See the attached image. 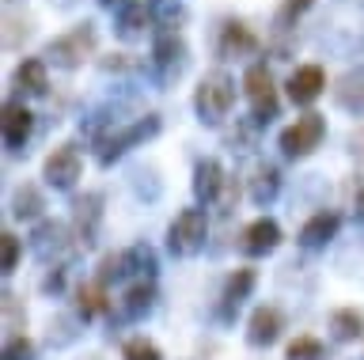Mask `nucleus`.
<instances>
[{
    "label": "nucleus",
    "mask_w": 364,
    "mask_h": 360,
    "mask_svg": "<svg viewBox=\"0 0 364 360\" xmlns=\"http://www.w3.org/2000/svg\"><path fill=\"white\" fill-rule=\"evenodd\" d=\"M232 107H235V80L224 69L209 72L198 84V92H193V110H198V118L209 121V126H220V121L232 114Z\"/></svg>",
    "instance_id": "1"
},
{
    "label": "nucleus",
    "mask_w": 364,
    "mask_h": 360,
    "mask_svg": "<svg viewBox=\"0 0 364 360\" xmlns=\"http://www.w3.org/2000/svg\"><path fill=\"white\" fill-rule=\"evenodd\" d=\"M99 46V31L95 23H76L73 31H65V35H57L50 46H46V58L53 65H61V69H80L91 53Z\"/></svg>",
    "instance_id": "2"
},
{
    "label": "nucleus",
    "mask_w": 364,
    "mask_h": 360,
    "mask_svg": "<svg viewBox=\"0 0 364 360\" xmlns=\"http://www.w3.org/2000/svg\"><path fill=\"white\" fill-rule=\"evenodd\" d=\"M205 235H209V217H205V209H182L167 228V243L175 254L190 258L205 246Z\"/></svg>",
    "instance_id": "3"
},
{
    "label": "nucleus",
    "mask_w": 364,
    "mask_h": 360,
    "mask_svg": "<svg viewBox=\"0 0 364 360\" xmlns=\"http://www.w3.org/2000/svg\"><path fill=\"white\" fill-rule=\"evenodd\" d=\"M243 95L250 99L255 121L277 118V84H273V72L266 69V61H255V65L243 72Z\"/></svg>",
    "instance_id": "4"
},
{
    "label": "nucleus",
    "mask_w": 364,
    "mask_h": 360,
    "mask_svg": "<svg viewBox=\"0 0 364 360\" xmlns=\"http://www.w3.org/2000/svg\"><path fill=\"white\" fill-rule=\"evenodd\" d=\"M323 137H326V118L315 114V110H307V114H300L281 133V152L284 156H307L323 144Z\"/></svg>",
    "instance_id": "5"
},
{
    "label": "nucleus",
    "mask_w": 364,
    "mask_h": 360,
    "mask_svg": "<svg viewBox=\"0 0 364 360\" xmlns=\"http://www.w3.org/2000/svg\"><path fill=\"white\" fill-rule=\"evenodd\" d=\"M159 133V118L156 114H144V118H136V121H129V126H122L118 133H110L107 141H102V152H99V163H114L122 152H129L133 144H144L148 137H156Z\"/></svg>",
    "instance_id": "6"
},
{
    "label": "nucleus",
    "mask_w": 364,
    "mask_h": 360,
    "mask_svg": "<svg viewBox=\"0 0 364 360\" xmlns=\"http://www.w3.org/2000/svg\"><path fill=\"white\" fill-rule=\"evenodd\" d=\"M46 182L53 190H73L84 175V160H80V148L76 144H57V148L46 156V167H42Z\"/></svg>",
    "instance_id": "7"
},
{
    "label": "nucleus",
    "mask_w": 364,
    "mask_h": 360,
    "mask_svg": "<svg viewBox=\"0 0 364 360\" xmlns=\"http://www.w3.org/2000/svg\"><path fill=\"white\" fill-rule=\"evenodd\" d=\"M284 87H289V99L296 107H311L315 99L326 92V72L318 69V65H300V69H292Z\"/></svg>",
    "instance_id": "8"
},
{
    "label": "nucleus",
    "mask_w": 364,
    "mask_h": 360,
    "mask_svg": "<svg viewBox=\"0 0 364 360\" xmlns=\"http://www.w3.org/2000/svg\"><path fill=\"white\" fill-rule=\"evenodd\" d=\"M228 186L224 178V167L216 160H201L198 167H193V194H198V201H205V205H216Z\"/></svg>",
    "instance_id": "9"
},
{
    "label": "nucleus",
    "mask_w": 364,
    "mask_h": 360,
    "mask_svg": "<svg viewBox=\"0 0 364 360\" xmlns=\"http://www.w3.org/2000/svg\"><path fill=\"white\" fill-rule=\"evenodd\" d=\"M277 243H281V228H277V220H269V217L247 224V228H243V239H239L243 254H255V258H258V254H269Z\"/></svg>",
    "instance_id": "10"
},
{
    "label": "nucleus",
    "mask_w": 364,
    "mask_h": 360,
    "mask_svg": "<svg viewBox=\"0 0 364 360\" xmlns=\"http://www.w3.org/2000/svg\"><path fill=\"white\" fill-rule=\"evenodd\" d=\"M0 126H4V144L11 152L16 148H23V144L31 141V133H34V114L23 103H8L4 107V121H0Z\"/></svg>",
    "instance_id": "11"
},
{
    "label": "nucleus",
    "mask_w": 364,
    "mask_h": 360,
    "mask_svg": "<svg viewBox=\"0 0 364 360\" xmlns=\"http://www.w3.org/2000/svg\"><path fill=\"white\" fill-rule=\"evenodd\" d=\"M152 19H156V12L144 0H125V4H118V35L122 38H144Z\"/></svg>",
    "instance_id": "12"
},
{
    "label": "nucleus",
    "mask_w": 364,
    "mask_h": 360,
    "mask_svg": "<svg viewBox=\"0 0 364 360\" xmlns=\"http://www.w3.org/2000/svg\"><path fill=\"white\" fill-rule=\"evenodd\" d=\"M255 50H258V38L247 23L228 19L220 27V58H247V53H255Z\"/></svg>",
    "instance_id": "13"
},
{
    "label": "nucleus",
    "mask_w": 364,
    "mask_h": 360,
    "mask_svg": "<svg viewBox=\"0 0 364 360\" xmlns=\"http://www.w3.org/2000/svg\"><path fill=\"white\" fill-rule=\"evenodd\" d=\"M16 87L19 92H27V95H46L50 92V69H46V61L42 58H23L16 65Z\"/></svg>",
    "instance_id": "14"
},
{
    "label": "nucleus",
    "mask_w": 364,
    "mask_h": 360,
    "mask_svg": "<svg viewBox=\"0 0 364 360\" xmlns=\"http://www.w3.org/2000/svg\"><path fill=\"white\" fill-rule=\"evenodd\" d=\"M277 334H281V311L277 307H255V315L247 322V342L269 345V342H277Z\"/></svg>",
    "instance_id": "15"
},
{
    "label": "nucleus",
    "mask_w": 364,
    "mask_h": 360,
    "mask_svg": "<svg viewBox=\"0 0 364 360\" xmlns=\"http://www.w3.org/2000/svg\"><path fill=\"white\" fill-rule=\"evenodd\" d=\"M338 228H341V220L334 217V212H315V217L300 228V246H307V251L326 246V243L338 235Z\"/></svg>",
    "instance_id": "16"
},
{
    "label": "nucleus",
    "mask_w": 364,
    "mask_h": 360,
    "mask_svg": "<svg viewBox=\"0 0 364 360\" xmlns=\"http://www.w3.org/2000/svg\"><path fill=\"white\" fill-rule=\"evenodd\" d=\"M102 197L99 194H87V197H80L76 201V235H80V243L91 246L95 243V231H99V220H102Z\"/></svg>",
    "instance_id": "17"
},
{
    "label": "nucleus",
    "mask_w": 364,
    "mask_h": 360,
    "mask_svg": "<svg viewBox=\"0 0 364 360\" xmlns=\"http://www.w3.org/2000/svg\"><path fill=\"white\" fill-rule=\"evenodd\" d=\"M152 61H156L164 72H167V69H178V65L186 61V46H182V38L175 35V31H167V35H159V38H156Z\"/></svg>",
    "instance_id": "18"
},
{
    "label": "nucleus",
    "mask_w": 364,
    "mask_h": 360,
    "mask_svg": "<svg viewBox=\"0 0 364 360\" xmlns=\"http://www.w3.org/2000/svg\"><path fill=\"white\" fill-rule=\"evenodd\" d=\"M334 99H338V107H346V110H364V69L341 76L338 87H334Z\"/></svg>",
    "instance_id": "19"
},
{
    "label": "nucleus",
    "mask_w": 364,
    "mask_h": 360,
    "mask_svg": "<svg viewBox=\"0 0 364 360\" xmlns=\"http://www.w3.org/2000/svg\"><path fill=\"white\" fill-rule=\"evenodd\" d=\"M277 190H281L277 167H273V163H262L258 171H255V182H250V197H255L258 205H266V201L277 197Z\"/></svg>",
    "instance_id": "20"
},
{
    "label": "nucleus",
    "mask_w": 364,
    "mask_h": 360,
    "mask_svg": "<svg viewBox=\"0 0 364 360\" xmlns=\"http://www.w3.org/2000/svg\"><path fill=\"white\" fill-rule=\"evenodd\" d=\"M330 330H334L338 342H353V337H360V330H364V315L353 311V307H341V311L330 315Z\"/></svg>",
    "instance_id": "21"
},
{
    "label": "nucleus",
    "mask_w": 364,
    "mask_h": 360,
    "mask_svg": "<svg viewBox=\"0 0 364 360\" xmlns=\"http://www.w3.org/2000/svg\"><path fill=\"white\" fill-rule=\"evenodd\" d=\"M250 288H255V269H235L232 280L224 285V311L239 307V303L250 296Z\"/></svg>",
    "instance_id": "22"
},
{
    "label": "nucleus",
    "mask_w": 364,
    "mask_h": 360,
    "mask_svg": "<svg viewBox=\"0 0 364 360\" xmlns=\"http://www.w3.org/2000/svg\"><path fill=\"white\" fill-rule=\"evenodd\" d=\"M152 300H156V288L148 285V280H141V285H133L122 296V315L125 319H136V315H144L148 307H152Z\"/></svg>",
    "instance_id": "23"
},
{
    "label": "nucleus",
    "mask_w": 364,
    "mask_h": 360,
    "mask_svg": "<svg viewBox=\"0 0 364 360\" xmlns=\"http://www.w3.org/2000/svg\"><path fill=\"white\" fill-rule=\"evenodd\" d=\"M76 307H80V315L84 319H95V315H102L110 307V300H107V292H102V285L95 280V285H84L76 292Z\"/></svg>",
    "instance_id": "24"
},
{
    "label": "nucleus",
    "mask_w": 364,
    "mask_h": 360,
    "mask_svg": "<svg viewBox=\"0 0 364 360\" xmlns=\"http://www.w3.org/2000/svg\"><path fill=\"white\" fill-rule=\"evenodd\" d=\"M311 4H315V0H281L277 16H273V27H277V35H284V31H292V27H296V19H300V16H304Z\"/></svg>",
    "instance_id": "25"
},
{
    "label": "nucleus",
    "mask_w": 364,
    "mask_h": 360,
    "mask_svg": "<svg viewBox=\"0 0 364 360\" xmlns=\"http://www.w3.org/2000/svg\"><path fill=\"white\" fill-rule=\"evenodd\" d=\"M122 360H164L156 342H148V337H129V342L122 345Z\"/></svg>",
    "instance_id": "26"
},
{
    "label": "nucleus",
    "mask_w": 364,
    "mask_h": 360,
    "mask_svg": "<svg viewBox=\"0 0 364 360\" xmlns=\"http://www.w3.org/2000/svg\"><path fill=\"white\" fill-rule=\"evenodd\" d=\"M38 209H46V201L34 186H23L16 194V201H11V212H16V217H38Z\"/></svg>",
    "instance_id": "27"
},
{
    "label": "nucleus",
    "mask_w": 364,
    "mask_h": 360,
    "mask_svg": "<svg viewBox=\"0 0 364 360\" xmlns=\"http://www.w3.org/2000/svg\"><path fill=\"white\" fill-rule=\"evenodd\" d=\"M323 356V342L318 337H296V342L289 345V360H318Z\"/></svg>",
    "instance_id": "28"
},
{
    "label": "nucleus",
    "mask_w": 364,
    "mask_h": 360,
    "mask_svg": "<svg viewBox=\"0 0 364 360\" xmlns=\"http://www.w3.org/2000/svg\"><path fill=\"white\" fill-rule=\"evenodd\" d=\"M0 246H4V254H0V269H4V273H11V269L19 266V251H23V243H19L11 231H4V235H0Z\"/></svg>",
    "instance_id": "29"
},
{
    "label": "nucleus",
    "mask_w": 364,
    "mask_h": 360,
    "mask_svg": "<svg viewBox=\"0 0 364 360\" xmlns=\"http://www.w3.org/2000/svg\"><path fill=\"white\" fill-rule=\"evenodd\" d=\"M4 360H34V342L31 337H11V342L4 345Z\"/></svg>",
    "instance_id": "30"
}]
</instances>
